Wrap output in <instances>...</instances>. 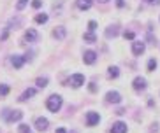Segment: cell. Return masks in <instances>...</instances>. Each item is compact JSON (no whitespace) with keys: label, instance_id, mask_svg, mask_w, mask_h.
Segmentation results:
<instances>
[{"label":"cell","instance_id":"cell-1","mask_svg":"<svg viewBox=\"0 0 160 133\" xmlns=\"http://www.w3.org/2000/svg\"><path fill=\"white\" fill-rule=\"evenodd\" d=\"M46 107H48V110L49 112H58L62 109V96L60 95H51L48 98V102H46Z\"/></svg>","mask_w":160,"mask_h":133},{"label":"cell","instance_id":"cell-2","mask_svg":"<svg viewBox=\"0 0 160 133\" xmlns=\"http://www.w3.org/2000/svg\"><path fill=\"white\" fill-rule=\"evenodd\" d=\"M23 112L21 110H4V119L7 123H14V121H21Z\"/></svg>","mask_w":160,"mask_h":133},{"label":"cell","instance_id":"cell-3","mask_svg":"<svg viewBox=\"0 0 160 133\" xmlns=\"http://www.w3.org/2000/svg\"><path fill=\"white\" fill-rule=\"evenodd\" d=\"M69 84H70L72 88H79V86H83V84H84V76H83V74H74V76H70Z\"/></svg>","mask_w":160,"mask_h":133},{"label":"cell","instance_id":"cell-4","mask_svg":"<svg viewBox=\"0 0 160 133\" xmlns=\"http://www.w3.org/2000/svg\"><path fill=\"white\" fill-rule=\"evenodd\" d=\"M83 61H84L86 65H93V63L97 61V53H95V51H84Z\"/></svg>","mask_w":160,"mask_h":133},{"label":"cell","instance_id":"cell-5","mask_svg":"<svg viewBox=\"0 0 160 133\" xmlns=\"http://www.w3.org/2000/svg\"><path fill=\"white\" fill-rule=\"evenodd\" d=\"M144 49H146V46H144V42H139V40H136V42H132V53H134L136 56H141V55L144 53Z\"/></svg>","mask_w":160,"mask_h":133},{"label":"cell","instance_id":"cell-6","mask_svg":"<svg viewBox=\"0 0 160 133\" xmlns=\"http://www.w3.org/2000/svg\"><path fill=\"white\" fill-rule=\"evenodd\" d=\"M100 121V116L97 112H88L86 114V124L88 126H95V124H99Z\"/></svg>","mask_w":160,"mask_h":133},{"label":"cell","instance_id":"cell-7","mask_svg":"<svg viewBox=\"0 0 160 133\" xmlns=\"http://www.w3.org/2000/svg\"><path fill=\"white\" fill-rule=\"evenodd\" d=\"M25 40H28V42H37V40H39V33H37L34 28H28V30L25 32Z\"/></svg>","mask_w":160,"mask_h":133},{"label":"cell","instance_id":"cell-8","mask_svg":"<svg viewBox=\"0 0 160 133\" xmlns=\"http://www.w3.org/2000/svg\"><path fill=\"white\" fill-rule=\"evenodd\" d=\"M132 86H134L136 91H142V89H146V79H144V77H136Z\"/></svg>","mask_w":160,"mask_h":133},{"label":"cell","instance_id":"cell-9","mask_svg":"<svg viewBox=\"0 0 160 133\" xmlns=\"http://www.w3.org/2000/svg\"><path fill=\"white\" fill-rule=\"evenodd\" d=\"M48 126H49V123H48L46 117H37V119H35V128H37L39 132H46Z\"/></svg>","mask_w":160,"mask_h":133},{"label":"cell","instance_id":"cell-10","mask_svg":"<svg viewBox=\"0 0 160 133\" xmlns=\"http://www.w3.org/2000/svg\"><path fill=\"white\" fill-rule=\"evenodd\" d=\"M106 100L109 102V103H120L121 102V96L118 91H109L107 95H106Z\"/></svg>","mask_w":160,"mask_h":133},{"label":"cell","instance_id":"cell-11","mask_svg":"<svg viewBox=\"0 0 160 133\" xmlns=\"http://www.w3.org/2000/svg\"><path fill=\"white\" fill-rule=\"evenodd\" d=\"M111 133H127V124H125L123 121L114 123V124H113V128H111Z\"/></svg>","mask_w":160,"mask_h":133},{"label":"cell","instance_id":"cell-12","mask_svg":"<svg viewBox=\"0 0 160 133\" xmlns=\"http://www.w3.org/2000/svg\"><path fill=\"white\" fill-rule=\"evenodd\" d=\"M65 35H67V30H65L63 26H57V28L53 30V37L58 39V40H63V39H65Z\"/></svg>","mask_w":160,"mask_h":133},{"label":"cell","instance_id":"cell-13","mask_svg":"<svg viewBox=\"0 0 160 133\" xmlns=\"http://www.w3.org/2000/svg\"><path fill=\"white\" fill-rule=\"evenodd\" d=\"M11 61H12V67H14V68H21V67H23V63H25V58H23V56H18V55H14Z\"/></svg>","mask_w":160,"mask_h":133},{"label":"cell","instance_id":"cell-14","mask_svg":"<svg viewBox=\"0 0 160 133\" xmlns=\"http://www.w3.org/2000/svg\"><path fill=\"white\" fill-rule=\"evenodd\" d=\"M76 4H78V7H79L81 11H86V9H90V7H92L93 0H78Z\"/></svg>","mask_w":160,"mask_h":133},{"label":"cell","instance_id":"cell-15","mask_svg":"<svg viewBox=\"0 0 160 133\" xmlns=\"http://www.w3.org/2000/svg\"><path fill=\"white\" fill-rule=\"evenodd\" d=\"M34 95H35V89H34V88H28V89H26V91L20 96V102H26L30 96H34Z\"/></svg>","mask_w":160,"mask_h":133},{"label":"cell","instance_id":"cell-16","mask_svg":"<svg viewBox=\"0 0 160 133\" xmlns=\"http://www.w3.org/2000/svg\"><path fill=\"white\" fill-rule=\"evenodd\" d=\"M83 39H84V42H88V44L97 42V37H95V33H93V32H86V33L83 35Z\"/></svg>","mask_w":160,"mask_h":133},{"label":"cell","instance_id":"cell-17","mask_svg":"<svg viewBox=\"0 0 160 133\" xmlns=\"http://www.w3.org/2000/svg\"><path fill=\"white\" fill-rule=\"evenodd\" d=\"M118 35V26H109L107 30H106V37L111 39V37H116Z\"/></svg>","mask_w":160,"mask_h":133},{"label":"cell","instance_id":"cell-18","mask_svg":"<svg viewBox=\"0 0 160 133\" xmlns=\"http://www.w3.org/2000/svg\"><path fill=\"white\" fill-rule=\"evenodd\" d=\"M118 76H120L118 67H109V77H111V79H116Z\"/></svg>","mask_w":160,"mask_h":133},{"label":"cell","instance_id":"cell-19","mask_svg":"<svg viewBox=\"0 0 160 133\" xmlns=\"http://www.w3.org/2000/svg\"><path fill=\"white\" fill-rule=\"evenodd\" d=\"M155 68H157V60L151 58V60L148 61V72H155Z\"/></svg>","mask_w":160,"mask_h":133},{"label":"cell","instance_id":"cell-20","mask_svg":"<svg viewBox=\"0 0 160 133\" xmlns=\"http://www.w3.org/2000/svg\"><path fill=\"white\" fill-rule=\"evenodd\" d=\"M46 21H48V14H37V16H35V23H40V25H42V23H46Z\"/></svg>","mask_w":160,"mask_h":133},{"label":"cell","instance_id":"cell-21","mask_svg":"<svg viewBox=\"0 0 160 133\" xmlns=\"http://www.w3.org/2000/svg\"><path fill=\"white\" fill-rule=\"evenodd\" d=\"M37 86L39 88H46L48 86V77H39L37 79Z\"/></svg>","mask_w":160,"mask_h":133},{"label":"cell","instance_id":"cell-22","mask_svg":"<svg viewBox=\"0 0 160 133\" xmlns=\"http://www.w3.org/2000/svg\"><path fill=\"white\" fill-rule=\"evenodd\" d=\"M5 95H9V86L7 84H2L0 86V96H5Z\"/></svg>","mask_w":160,"mask_h":133},{"label":"cell","instance_id":"cell-23","mask_svg":"<svg viewBox=\"0 0 160 133\" xmlns=\"http://www.w3.org/2000/svg\"><path fill=\"white\" fill-rule=\"evenodd\" d=\"M20 133H32L28 124H20Z\"/></svg>","mask_w":160,"mask_h":133},{"label":"cell","instance_id":"cell-24","mask_svg":"<svg viewBox=\"0 0 160 133\" xmlns=\"http://www.w3.org/2000/svg\"><path fill=\"white\" fill-rule=\"evenodd\" d=\"M26 2H28V0H18L16 9H18V11H23V9H25V5H26Z\"/></svg>","mask_w":160,"mask_h":133},{"label":"cell","instance_id":"cell-25","mask_svg":"<svg viewBox=\"0 0 160 133\" xmlns=\"http://www.w3.org/2000/svg\"><path fill=\"white\" fill-rule=\"evenodd\" d=\"M123 37L125 39H128V40H134V32H130V30H127V32H123Z\"/></svg>","mask_w":160,"mask_h":133},{"label":"cell","instance_id":"cell-26","mask_svg":"<svg viewBox=\"0 0 160 133\" xmlns=\"http://www.w3.org/2000/svg\"><path fill=\"white\" fill-rule=\"evenodd\" d=\"M95 28H97V23H95V21H90V23H88V30H90V32H95Z\"/></svg>","mask_w":160,"mask_h":133},{"label":"cell","instance_id":"cell-27","mask_svg":"<svg viewBox=\"0 0 160 133\" xmlns=\"http://www.w3.org/2000/svg\"><path fill=\"white\" fill-rule=\"evenodd\" d=\"M40 5H42V2H40V0H34V2H32V7H34V9H39Z\"/></svg>","mask_w":160,"mask_h":133},{"label":"cell","instance_id":"cell-28","mask_svg":"<svg viewBox=\"0 0 160 133\" xmlns=\"http://www.w3.org/2000/svg\"><path fill=\"white\" fill-rule=\"evenodd\" d=\"M7 35H9V28H5V30L2 32V35H0V40H5V39H7Z\"/></svg>","mask_w":160,"mask_h":133},{"label":"cell","instance_id":"cell-29","mask_svg":"<svg viewBox=\"0 0 160 133\" xmlns=\"http://www.w3.org/2000/svg\"><path fill=\"white\" fill-rule=\"evenodd\" d=\"M148 4H151V5H160V0H146Z\"/></svg>","mask_w":160,"mask_h":133},{"label":"cell","instance_id":"cell-30","mask_svg":"<svg viewBox=\"0 0 160 133\" xmlns=\"http://www.w3.org/2000/svg\"><path fill=\"white\" fill-rule=\"evenodd\" d=\"M116 5H118V7H123V5H125V2H123V0H116Z\"/></svg>","mask_w":160,"mask_h":133},{"label":"cell","instance_id":"cell-31","mask_svg":"<svg viewBox=\"0 0 160 133\" xmlns=\"http://www.w3.org/2000/svg\"><path fill=\"white\" fill-rule=\"evenodd\" d=\"M90 91H97V86H95V84H93V82H92V84H90Z\"/></svg>","mask_w":160,"mask_h":133},{"label":"cell","instance_id":"cell-32","mask_svg":"<svg viewBox=\"0 0 160 133\" xmlns=\"http://www.w3.org/2000/svg\"><path fill=\"white\" fill-rule=\"evenodd\" d=\"M55 133H67V132H65V128H58Z\"/></svg>","mask_w":160,"mask_h":133},{"label":"cell","instance_id":"cell-33","mask_svg":"<svg viewBox=\"0 0 160 133\" xmlns=\"http://www.w3.org/2000/svg\"><path fill=\"white\" fill-rule=\"evenodd\" d=\"M100 4H107V2H109V0H99Z\"/></svg>","mask_w":160,"mask_h":133},{"label":"cell","instance_id":"cell-34","mask_svg":"<svg viewBox=\"0 0 160 133\" xmlns=\"http://www.w3.org/2000/svg\"><path fill=\"white\" fill-rule=\"evenodd\" d=\"M0 133H2V132H0Z\"/></svg>","mask_w":160,"mask_h":133}]
</instances>
